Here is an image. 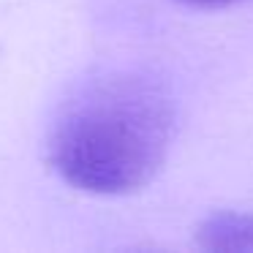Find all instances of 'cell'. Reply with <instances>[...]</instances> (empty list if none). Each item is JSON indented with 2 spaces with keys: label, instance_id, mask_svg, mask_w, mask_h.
Returning <instances> with one entry per match:
<instances>
[{
  "label": "cell",
  "instance_id": "cell-1",
  "mask_svg": "<svg viewBox=\"0 0 253 253\" xmlns=\"http://www.w3.org/2000/svg\"><path fill=\"white\" fill-rule=\"evenodd\" d=\"M177 133V98L147 68L112 66L79 79L46 139V158L66 185L126 196L155 180Z\"/></svg>",
  "mask_w": 253,
  "mask_h": 253
},
{
  "label": "cell",
  "instance_id": "cell-2",
  "mask_svg": "<svg viewBox=\"0 0 253 253\" xmlns=\"http://www.w3.org/2000/svg\"><path fill=\"white\" fill-rule=\"evenodd\" d=\"M193 245L212 253H253V212H210L193 226Z\"/></svg>",
  "mask_w": 253,
  "mask_h": 253
},
{
  "label": "cell",
  "instance_id": "cell-3",
  "mask_svg": "<svg viewBox=\"0 0 253 253\" xmlns=\"http://www.w3.org/2000/svg\"><path fill=\"white\" fill-rule=\"evenodd\" d=\"M177 3H185L191 8H229L237 3H245V0H177Z\"/></svg>",
  "mask_w": 253,
  "mask_h": 253
}]
</instances>
